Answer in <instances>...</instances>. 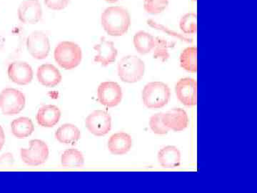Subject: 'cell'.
<instances>
[{"mask_svg":"<svg viewBox=\"0 0 257 193\" xmlns=\"http://www.w3.org/2000/svg\"><path fill=\"white\" fill-rule=\"evenodd\" d=\"M101 23L108 35L114 37L122 36L130 28L131 16L128 10L122 7H109L103 12Z\"/></svg>","mask_w":257,"mask_h":193,"instance_id":"cell-1","label":"cell"},{"mask_svg":"<svg viewBox=\"0 0 257 193\" xmlns=\"http://www.w3.org/2000/svg\"><path fill=\"white\" fill-rule=\"evenodd\" d=\"M170 96V88L160 81L147 83L142 92L144 104L149 109L164 108L168 104Z\"/></svg>","mask_w":257,"mask_h":193,"instance_id":"cell-2","label":"cell"},{"mask_svg":"<svg viewBox=\"0 0 257 193\" xmlns=\"http://www.w3.org/2000/svg\"><path fill=\"white\" fill-rule=\"evenodd\" d=\"M54 57L56 62L64 69H72L79 65L82 58V49L75 42H61L56 47Z\"/></svg>","mask_w":257,"mask_h":193,"instance_id":"cell-3","label":"cell"},{"mask_svg":"<svg viewBox=\"0 0 257 193\" xmlns=\"http://www.w3.org/2000/svg\"><path fill=\"white\" fill-rule=\"evenodd\" d=\"M117 70L122 82L136 83L145 75V64L138 56H125L118 63Z\"/></svg>","mask_w":257,"mask_h":193,"instance_id":"cell-4","label":"cell"},{"mask_svg":"<svg viewBox=\"0 0 257 193\" xmlns=\"http://www.w3.org/2000/svg\"><path fill=\"white\" fill-rule=\"evenodd\" d=\"M26 104V98L21 91L8 87L0 92V110L5 115L12 116L21 113Z\"/></svg>","mask_w":257,"mask_h":193,"instance_id":"cell-5","label":"cell"},{"mask_svg":"<svg viewBox=\"0 0 257 193\" xmlns=\"http://www.w3.org/2000/svg\"><path fill=\"white\" fill-rule=\"evenodd\" d=\"M49 147L42 140L35 139L30 140L29 148H22L20 157L24 163L28 165L37 166L47 162L49 157Z\"/></svg>","mask_w":257,"mask_h":193,"instance_id":"cell-6","label":"cell"},{"mask_svg":"<svg viewBox=\"0 0 257 193\" xmlns=\"http://www.w3.org/2000/svg\"><path fill=\"white\" fill-rule=\"evenodd\" d=\"M88 131L97 137L109 133L111 129V115L107 112L97 110L88 115L85 120Z\"/></svg>","mask_w":257,"mask_h":193,"instance_id":"cell-7","label":"cell"},{"mask_svg":"<svg viewBox=\"0 0 257 193\" xmlns=\"http://www.w3.org/2000/svg\"><path fill=\"white\" fill-rule=\"evenodd\" d=\"M26 46L29 53L37 60H44L50 54V39L43 32H32L27 39Z\"/></svg>","mask_w":257,"mask_h":193,"instance_id":"cell-8","label":"cell"},{"mask_svg":"<svg viewBox=\"0 0 257 193\" xmlns=\"http://www.w3.org/2000/svg\"><path fill=\"white\" fill-rule=\"evenodd\" d=\"M122 96V89L117 82L106 81L101 82L98 87V101L107 108H114L119 105Z\"/></svg>","mask_w":257,"mask_h":193,"instance_id":"cell-9","label":"cell"},{"mask_svg":"<svg viewBox=\"0 0 257 193\" xmlns=\"http://www.w3.org/2000/svg\"><path fill=\"white\" fill-rule=\"evenodd\" d=\"M175 94L184 106L197 105V82L195 79L184 77L179 79L175 85Z\"/></svg>","mask_w":257,"mask_h":193,"instance_id":"cell-10","label":"cell"},{"mask_svg":"<svg viewBox=\"0 0 257 193\" xmlns=\"http://www.w3.org/2000/svg\"><path fill=\"white\" fill-rule=\"evenodd\" d=\"M19 20L22 23L35 25L42 18V8L39 0H23L18 10Z\"/></svg>","mask_w":257,"mask_h":193,"instance_id":"cell-11","label":"cell"},{"mask_svg":"<svg viewBox=\"0 0 257 193\" xmlns=\"http://www.w3.org/2000/svg\"><path fill=\"white\" fill-rule=\"evenodd\" d=\"M8 77L12 82L19 85H27L33 79V69L28 62L17 61L10 64L8 69Z\"/></svg>","mask_w":257,"mask_h":193,"instance_id":"cell-12","label":"cell"},{"mask_svg":"<svg viewBox=\"0 0 257 193\" xmlns=\"http://www.w3.org/2000/svg\"><path fill=\"white\" fill-rule=\"evenodd\" d=\"M162 121L170 130L175 132L183 131L189 125V117L182 108H173L162 113Z\"/></svg>","mask_w":257,"mask_h":193,"instance_id":"cell-13","label":"cell"},{"mask_svg":"<svg viewBox=\"0 0 257 193\" xmlns=\"http://www.w3.org/2000/svg\"><path fill=\"white\" fill-rule=\"evenodd\" d=\"M94 49L97 53L94 57V62L100 63L103 67H106L116 60L118 51L114 42L107 41L104 37H101L100 42L96 45Z\"/></svg>","mask_w":257,"mask_h":193,"instance_id":"cell-14","label":"cell"},{"mask_svg":"<svg viewBox=\"0 0 257 193\" xmlns=\"http://www.w3.org/2000/svg\"><path fill=\"white\" fill-rule=\"evenodd\" d=\"M132 147L133 139L128 134L124 132L113 134L108 140V150L112 155H125L130 151Z\"/></svg>","mask_w":257,"mask_h":193,"instance_id":"cell-15","label":"cell"},{"mask_svg":"<svg viewBox=\"0 0 257 193\" xmlns=\"http://www.w3.org/2000/svg\"><path fill=\"white\" fill-rule=\"evenodd\" d=\"M37 77L39 82L47 87H56L62 79L60 70L52 64H44L39 67Z\"/></svg>","mask_w":257,"mask_h":193,"instance_id":"cell-16","label":"cell"},{"mask_svg":"<svg viewBox=\"0 0 257 193\" xmlns=\"http://www.w3.org/2000/svg\"><path fill=\"white\" fill-rule=\"evenodd\" d=\"M60 118V108L53 105L42 106L39 109L36 115L37 123L43 128H53L59 123Z\"/></svg>","mask_w":257,"mask_h":193,"instance_id":"cell-17","label":"cell"},{"mask_svg":"<svg viewBox=\"0 0 257 193\" xmlns=\"http://www.w3.org/2000/svg\"><path fill=\"white\" fill-rule=\"evenodd\" d=\"M159 163L165 168H175L181 164V152L174 145H167L161 149L157 155Z\"/></svg>","mask_w":257,"mask_h":193,"instance_id":"cell-18","label":"cell"},{"mask_svg":"<svg viewBox=\"0 0 257 193\" xmlns=\"http://www.w3.org/2000/svg\"><path fill=\"white\" fill-rule=\"evenodd\" d=\"M55 138L64 145H74L81 138V132L76 125L67 123L57 129L55 132Z\"/></svg>","mask_w":257,"mask_h":193,"instance_id":"cell-19","label":"cell"},{"mask_svg":"<svg viewBox=\"0 0 257 193\" xmlns=\"http://www.w3.org/2000/svg\"><path fill=\"white\" fill-rule=\"evenodd\" d=\"M133 43L139 53L141 55H146L155 48L156 40L151 34L141 30L135 34L134 36Z\"/></svg>","mask_w":257,"mask_h":193,"instance_id":"cell-20","label":"cell"},{"mask_svg":"<svg viewBox=\"0 0 257 193\" xmlns=\"http://www.w3.org/2000/svg\"><path fill=\"white\" fill-rule=\"evenodd\" d=\"M11 130L13 135L19 139L28 138L35 131L33 122L27 117H21L11 123Z\"/></svg>","mask_w":257,"mask_h":193,"instance_id":"cell-21","label":"cell"},{"mask_svg":"<svg viewBox=\"0 0 257 193\" xmlns=\"http://www.w3.org/2000/svg\"><path fill=\"white\" fill-rule=\"evenodd\" d=\"M179 60L182 68L187 72L196 73L197 72V47H189L184 49Z\"/></svg>","mask_w":257,"mask_h":193,"instance_id":"cell-22","label":"cell"},{"mask_svg":"<svg viewBox=\"0 0 257 193\" xmlns=\"http://www.w3.org/2000/svg\"><path fill=\"white\" fill-rule=\"evenodd\" d=\"M61 163L64 167H82L84 164V155L82 152L77 149H68L62 153Z\"/></svg>","mask_w":257,"mask_h":193,"instance_id":"cell-23","label":"cell"},{"mask_svg":"<svg viewBox=\"0 0 257 193\" xmlns=\"http://www.w3.org/2000/svg\"><path fill=\"white\" fill-rule=\"evenodd\" d=\"M156 44H155V48L153 49L154 58L159 59L162 62H165L170 59V55L169 53L168 49L170 47H173V44L169 43L164 39L161 37H155Z\"/></svg>","mask_w":257,"mask_h":193,"instance_id":"cell-24","label":"cell"},{"mask_svg":"<svg viewBox=\"0 0 257 193\" xmlns=\"http://www.w3.org/2000/svg\"><path fill=\"white\" fill-rule=\"evenodd\" d=\"M179 28L184 34H187V35L197 33V15L193 13H189L184 15L179 23Z\"/></svg>","mask_w":257,"mask_h":193,"instance_id":"cell-25","label":"cell"},{"mask_svg":"<svg viewBox=\"0 0 257 193\" xmlns=\"http://www.w3.org/2000/svg\"><path fill=\"white\" fill-rule=\"evenodd\" d=\"M169 0H145L144 8L149 14L158 15L167 8Z\"/></svg>","mask_w":257,"mask_h":193,"instance_id":"cell-26","label":"cell"},{"mask_svg":"<svg viewBox=\"0 0 257 193\" xmlns=\"http://www.w3.org/2000/svg\"><path fill=\"white\" fill-rule=\"evenodd\" d=\"M162 113H158L152 115L150 119V128L156 135H167L170 132V129L162 121Z\"/></svg>","mask_w":257,"mask_h":193,"instance_id":"cell-27","label":"cell"},{"mask_svg":"<svg viewBox=\"0 0 257 193\" xmlns=\"http://www.w3.org/2000/svg\"><path fill=\"white\" fill-rule=\"evenodd\" d=\"M147 23H148V25H150V27H152V28L157 29V30H162V31L167 32V33L169 34V35L177 37V38L180 39V40H182V41L189 42V39L187 38V37L182 36V35H179V34L177 33V32L172 31V30H170V29L165 28V27L163 26V25H160V24L155 23V22H154L153 20H149L148 21H147Z\"/></svg>","mask_w":257,"mask_h":193,"instance_id":"cell-28","label":"cell"},{"mask_svg":"<svg viewBox=\"0 0 257 193\" xmlns=\"http://www.w3.org/2000/svg\"><path fill=\"white\" fill-rule=\"evenodd\" d=\"M47 8L52 10H62L65 9L70 0H44Z\"/></svg>","mask_w":257,"mask_h":193,"instance_id":"cell-29","label":"cell"},{"mask_svg":"<svg viewBox=\"0 0 257 193\" xmlns=\"http://www.w3.org/2000/svg\"><path fill=\"white\" fill-rule=\"evenodd\" d=\"M15 157L11 152H5L0 156V165H11L15 163Z\"/></svg>","mask_w":257,"mask_h":193,"instance_id":"cell-30","label":"cell"},{"mask_svg":"<svg viewBox=\"0 0 257 193\" xmlns=\"http://www.w3.org/2000/svg\"><path fill=\"white\" fill-rule=\"evenodd\" d=\"M5 143V134L3 127L0 126V151L4 147Z\"/></svg>","mask_w":257,"mask_h":193,"instance_id":"cell-31","label":"cell"},{"mask_svg":"<svg viewBox=\"0 0 257 193\" xmlns=\"http://www.w3.org/2000/svg\"><path fill=\"white\" fill-rule=\"evenodd\" d=\"M5 38L2 35H0V50L3 49V47H4L5 45Z\"/></svg>","mask_w":257,"mask_h":193,"instance_id":"cell-32","label":"cell"},{"mask_svg":"<svg viewBox=\"0 0 257 193\" xmlns=\"http://www.w3.org/2000/svg\"><path fill=\"white\" fill-rule=\"evenodd\" d=\"M106 2L109 3H115L116 2L119 1V0H105Z\"/></svg>","mask_w":257,"mask_h":193,"instance_id":"cell-33","label":"cell"},{"mask_svg":"<svg viewBox=\"0 0 257 193\" xmlns=\"http://www.w3.org/2000/svg\"><path fill=\"white\" fill-rule=\"evenodd\" d=\"M193 1H196V0H193Z\"/></svg>","mask_w":257,"mask_h":193,"instance_id":"cell-34","label":"cell"}]
</instances>
